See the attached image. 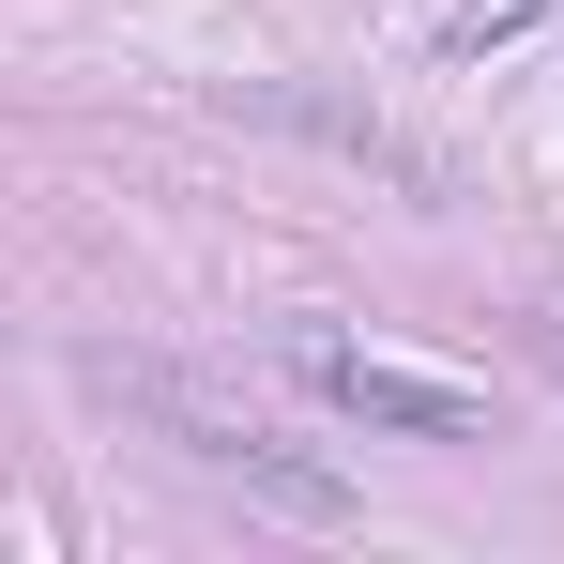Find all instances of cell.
Returning a JSON list of instances; mask_svg holds the SVG:
<instances>
[{"label":"cell","mask_w":564,"mask_h":564,"mask_svg":"<svg viewBox=\"0 0 564 564\" xmlns=\"http://www.w3.org/2000/svg\"><path fill=\"white\" fill-rule=\"evenodd\" d=\"M534 15H550V0H443V46H519V31H534Z\"/></svg>","instance_id":"cell-2"},{"label":"cell","mask_w":564,"mask_h":564,"mask_svg":"<svg viewBox=\"0 0 564 564\" xmlns=\"http://www.w3.org/2000/svg\"><path fill=\"white\" fill-rule=\"evenodd\" d=\"M290 367L321 381L351 427H397V443H488V397L443 381V367H397V351H351V336H305Z\"/></svg>","instance_id":"cell-1"}]
</instances>
